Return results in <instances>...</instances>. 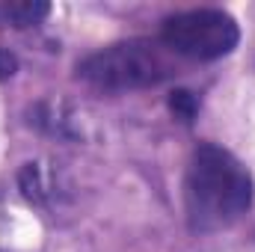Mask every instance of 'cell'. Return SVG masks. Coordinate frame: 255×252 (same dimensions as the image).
I'll return each mask as SVG.
<instances>
[{
	"label": "cell",
	"mask_w": 255,
	"mask_h": 252,
	"mask_svg": "<svg viewBox=\"0 0 255 252\" xmlns=\"http://www.w3.org/2000/svg\"><path fill=\"white\" fill-rule=\"evenodd\" d=\"M18 187L21 193L30 199V202H45L51 196V184L45 178V169L42 163H24L21 172H18Z\"/></svg>",
	"instance_id": "obj_5"
},
{
	"label": "cell",
	"mask_w": 255,
	"mask_h": 252,
	"mask_svg": "<svg viewBox=\"0 0 255 252\" xmlns=\"http://www.w3.org/2000/svg\"><path fill=\"white\" fill-rule=\"evenodd\" d=\"M169 110L175 113V119H181V122L190 125L193 119H196V113H199V101H196V95L187 92V89H175L169 95Z\"/></svg>",
	"instance_id": "obj_6"
},
{
	"label": "cell",
	"mask_w": 255,
	"mask_h": 252,
	"mask_svg": "<svg viewBox=\"0 0 255 252\" xmlns=\"http://www.w3.org/2000/svg\"><path fill=\"white\" fill-rule=\"evenodd\" d=\"M48 12L51 6L45 0H0V27H12V30L36 27Z\"/></svg>",
	"instance_id": "obj_4"
},
{
	"label": "cell",
	"mask_w": 255,
	"mask_h": 252,
	"mask_svg": "<svg viewBox=\"0 0 255 252\" xmlns=\"http://www.w3.org/2000/svg\"><path fill=\"white\" fill-rule=\"evenodd\" d=\"M175 54L163 42L128 39L107 45L77 63V77L101 92H128L157 86L175 77Z\"/></svg>",
	"instance_id": "obj_2"
},
{
	"label": "cell",
	"mask_w": 255,
	"mask_h": 252,
	"mask_svg": "<svg viewBox=\"0 0 255 252\" xmlns=\"http://www.w3.org/2000/svg\"><path fill=\"white\" fill-rule=\"evenodd\" d=\"M253 175L226 148L214 142H199L187 166V220L193 232H220L238 223L253 205Z\"/></svg>",
	"instance_id": "obj_1"
},
{
	"label": "cell",
	"mask_w": 255,
	"mask_h": 252,
	"mask_svg": "<svg viewBox=\"0 0 255 252\" xmlns=\"http://www.w3.org/2000/svg\"><path fill=\"white\" fill-rule=\"evenodd\" d=\"M241 30L235 18L223 9H190L163 21L160 42L175 57L220 60L238 48Z\"/></svg>",
	"instance_id": "obj_3"
},
{
	"label": "cell",
	"mask_w": 255,
	"mask_h": 252,
	"mask_svg": "<svg viewBox=\"0 0 255 252\" xmlns=\"http://www.w3.org/2000/svg\"><path fill=\"white\" fill-rule=\"evenodd\" d=\"M15 68H18V60H15L9 51H3V48H0V80L12 77V74H15Z\"/></svg>",
	"instance_id": "obj_7"
}]
</instances>
